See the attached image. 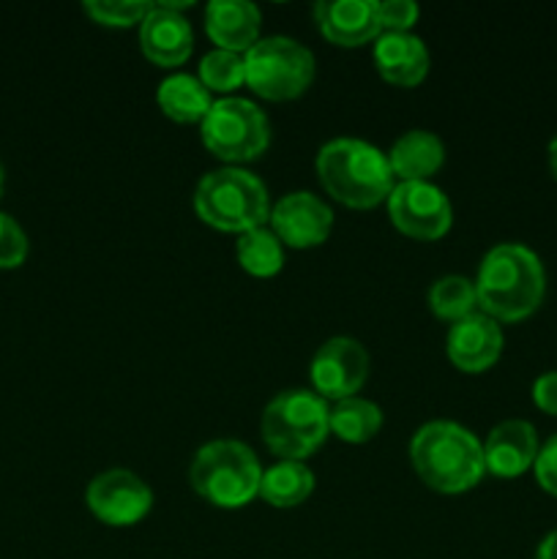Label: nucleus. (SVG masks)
<instances>
[{
    "label": "nucleus",
    "mask_w": 557,
    "mask_h": 559,
    "mask_svg": "<svg viewBox=\"0 0 557 559\" xmlns=\"http://www.w3.org/2000/svg\"><path fill=\"white\" fill-rule=\"evenodd\" d=\"M478 311L495 322H519L544 304V262L522 243H500L489 249L475 278Z\"/></svg>",
    "instance_id": "f257e3e1"
},
{
    "label": "nucleus",
    "mask_w": 557,
    "mask_h": 559,
    "mask_svg": "<svg viewBox=\"0 0 557 559\" xmlns=\"http://www.w3.org/2000/svg\"><path fill=\"white\" fill-rule=\"evenodd\" d=\"M410 462L429 489L440 495H462L481 484L486 473L484 445L473 431L451 420H431L415 431Z\"/></svg>",
    "instance_id": "f03ea898"
},
{
    "label": "nucleus",
    "mask_w": 557,
    "mask_h": 559,
    "mask_svg": "<svg viewBox=\"0 0 557 559\" xmlns=\"http://www.w3.org/2000/svg\"><path fill=\"white\" fill-rule=\"evenodd\" d=\"M317 178L342 205L366 211L386 202L393 191L388 156L364 140H331L317 153Z\"/></svg>",
    "instance_id": "7ed1b4c3"
},
{
    "label": "nucleus",
    "mask_w": 557,
    "mask_h": 559,
    "mask_svg": "<svg viewBox=\"0 0 557 559\" xmlns=\"http://www.w3.org/2000/svg\"><path fill=\"white\" fill-rule=\"evenodd\" d=\"M194 211L208 227L218 233H249L271 218L268 189L257 175L240 167L208 173L197 183Z\"/></svg>",
    "instance_id": "20e7f679"
},
{
    "label": "nucleus",
    "mask_w": 557,
    "mask_h": 559,
    "mask_svg": "<svg viewBox=\"0 0 557 559\" xmlns=\"http://www.w3.org/2000/svg\"><path fill=\"white\" fill-rule=\"evenodd\" d=\"M189 480L211 506L244 508L260 495L262 467L246 442L213 440L191 459Z\"/></svg>",
    "instance_id": "39448f33"
},
{
    "label": "nucleus",
    "mask_w": 557,
    "mask_h": 559,
    "mask_svg": "<svg viewBox=\"0 0 557 559\" xmlns=\"http://www.w3.org/2000/svg\"><path fill=\"white\" fill-rule=\"evenodd\" d=\"M328 418L331 409L315 391H284L273 396L262 413V440L273 456L304 462L325 442L331 431Z\"/></svg>",
    "instance_id": "423d86ee"
},
{
    "label": "nucleus",
    "mask_w": 557,
    "mask_h": 559,
    "mask_svg": "<svg viewBox=\"0 0 557 559\" xmlns=\"http://www.w3.org/2000/svg\"><path fill=\"white\" fill-rule=\"evenodd\" d=\"M244 60L246 85L268 102H293L315 82V55L295 38H260Z\"/></svg>",
    "instance_id": "0eeeda50"
},
{
    "label": "nucleus",
    "mask_w": 557,
    "mask_h": 559,
    "mask_svg": "<svg viewBox=\"0 0 557 559\" xmlns=\"http://www.w3.org/2000/svg\"><path fill=\"white\" fill-rule=\"evenodd\" d=\"M202 142L216 158L229 164L254 162L271 145V123L249 98H218L200 123Z\"/></svg>",
    "instance_id": "6e6552de"
},
{
    "label": "nucleus",
    "mask_w": 557,
    "mask_h": 559,
    "mask_svg": "<svg viewBox=\"0 0 557 559\" xmlns=\"http://www.w3.org/2000/svg\"><path fill=\"white\" fill-rule=\"evenodd\" d=\"M388 213L393 227L415 240H440L453 224L451 202L429 180L393 186L388 197Z\"/></svg>",
    "instance_id": "1a4fd4ad"
},
{
    "label": "nucleus",
    "mask_w": 557,
    "mask_h": 559,
    "mask_svg": "<svg viewBox=\"0 0 557 559\" xmlns=\"http://www.w3.org/2000/svg\"><path fill=\"white\" fill-rule=\"evenodd\" d=\"M85 502L98 522L109 527H131L151 513L153 491L131 469H107L91 480Z\"/></svg>",
    "instance_id": "9d476101"
},
{
    "label": "nucleus",
    "mask_w": 557,
    "mask_h": 559,
    "mask_svg": "<svg viewBox=\"0 0 557 559\" xmlns=\"http://www.w3.org/2000/svg\"><path fill=\"white\" fill-rule=\"evenodd\" d=\"M309 374L317 396L344 402L364 388L369 377V353L355 338L336 336L317 349Z\"/></svg>",
    "instance_id": "9b49d317"
},
{
    "label": "nucleus",
    "mask_w": 557,
    "mask_h": 559,
    "mask_svg": "<svg viewBox=\"0 0 557 559\" xmlns=\"http://www.w3.org/2000/svg\"><path fill=\"white\" fill-rule=\"evenodd\" d=\"M271 229L282 246L293 249H315L325 243L333 227V213L325 202L311 191H293L271 207Z\"/></svg>",
    "instance_id": "f8f14e48"
},
{
    "label": "nucleus",
    "mask_w": 557,
    "mask_h": 559,
    "mask_svg": "<svg viewBox=\"0 0 557 559\" xmlns=\"http://www.w3.org/2000/svg\"><path fill=\"white\" fill-rule=\"evenodd\" d=\"M140 49L151 63L162 66V69L186 63V58L194 49L191 22L178 9H173L167 0L153 3V11L140 25Z\"/></svg>",
    "instance_id": "ddd939ff"
},
{
    "label": "nucleus",
    "mask_w": 557,
    "mask_h": 559,
    "mask_svg": "<svg viewBox=\"0 0 557 559\" xmlns=\"http://www.w3.org/2000/svg\"><path fill=\"white\" fill-rule=\"evenodd\" d=\"M448 360L464 374H481L497 364L502 353L500 322L486 317L484 311L453 322L446 338Z\"/></svg>",
    "instance_id": "4468645a"
},
{
    "label": "nucleus",
    "mask_w": 557,
    "mask_h": 559,
    "mask_svg": "<svg viewBox=\"0 0 557 559\" xmlns=\"http://www.w3.org/2000/svg\"><path fill=\"white\" fill-rule=\"evenodd\" d=\"M315 22L322 38L336 47H360L382 36L377 3L371 0H322L315 5Z\"/></svg>",
    "instance_id": "2eb2a0df"
},
{
    "label": "nucleus",
    "mask_w": 557,
    "mask_h": 559,
    "mask_svg": "<svg viewBox=\"0 0 557 559\" xmlns=\"http://www.w3.org/2000/svg\"><path fill=\"white\" fill-rule=\"evenodd\" d=\"M538 435L528 420H502L484 442L486 473L497 478H519L538 459Z\"/></svg>",
    "instance_id": "dca6fc26"
},
{
    "label": "nucleus",
    "mask_w": 557,
    "mask_h": 559,
    "mask_svg": "<svg viewBox=\"0 0 557 559\" xmlns=\"http://www.w3.org/2000/svg\"><path fill=\"white\" fill-rule=\"evenodd\" d=\"M262 14L249 0H211L205 5V31L216 49L246 55L260 41Z\"/></svg>",
    "instance_id": "f3484780"
},
{
    "label": "nucleus",
    "mask_w": 557,
    "mask_h": 559,
    "mask_svg": "<svg viewBox=\"0 0 557 559\" xmlns=\"http://www.w3.org/2000/svg\"><path fill=\"white\" fill-rule=\"evenodd\" d=\"M375 66L391 85L415 87L429 74V52L413 33H382L375 44Z\"/></svg>",
    "instance_id": "a211bd4d"
},
{
    "label": "nucleus",
    "mask_w": 557,
    "mask_h": 559,
    "mask_svg": "<svg viewBox=\"0 0 557 559\" xmlns=\"http://www.w3.org/2000/svg\"><path fill=\"white\" fill-rule=\"evenodd\" d=\"M442 162H446V147H442L440 136L424 129L402 134L388 153V164L399 183L431 178L442 167Z\"/></svg>",
    "instance_id": "6ab92c4d"
},
{
    "label": "nucleus",
    "mask_w": 557,
    "mask_h": 559,
    "mask_svg": "<svg viewBox=\"0 0 557 559\" xmlns=\"http://www.w3.org/2000/svg\"><path fill=\"white\" fill-rule=\"evenodd\" d=\"M158 109L175 123H202L208 109L213 107L211 91L191 74H169L158 85Z\"/></svg>",
    "instance_id": "aec40b11"
},
{
    "label": "nucleus",
    "mask_w": 557,
    "mask_h": 559,
    "mask_svg": "<svg viewBox=\"0 0 557 559\" xmlns=\"http://www.w3.org/2000/svg\"><path fill=\"white\" fill-rule=\"evenodd\" d=\"M315 491V473L304 462H278L262 473L260 497L273 508H298Z\"/></svg>",
    "instance_id": "412c9836"
},
{
    "label": "nucleus",
    "mask_w": 557,
    "mask_h": 559,
    "mask_svg": "<svg viewBox=\"0 0 557 559\" xmlns=\"http://www.w3.org/2000/svg\"><path fill=\"white\" fill-rule=\"evenodd\" d=\"M328 426L342 442L360 445V442H369L371 437H377V431L382 429V409L369 399H344V402L333 404Z\"/></svg>",
    "instance_id": "4be33fe9"
},
{
    "label": "nucleus",
    "mask_w": 557,
    "mask_h": 559,
    "mask_svg": "<svg viewBox=\"0 0 557 559\" xmlns=\"http://www.w3.org/2000/svg\"><path fill=\"white\" fill-rule=\"evenodd\" d=\"M235 257H238L240 267L257 278L276 276L284 265L282 240L273 235V229L265 227L249 229V233L240 235L238 246H235Z\"/></svg>",
    "instance_id": "5701e85b"
},
{
    "label": "nucleus",
    "mask_w": 557,
    "mask_h": 559,
    "mask_svg": "<svg viewBox=\"0 0 557 559\" xmlns=\"http://www.w3.org/2000/svg\"><path fill=\"white\" fill-rule=\"evenodd\" d=\"M429 309L440 320L459 322L464 317L478 311V295H475V282L464 276H442L440 282L431 284L429 289Z\"/></svg>",
    "instance_id": "b1692460"
},
{
    "label": "nucleus",
    "mask_w": 557,
    "mask_h": 559,
    "mask_svg": "<svg viewBox=\"0 0 557 559\" xmlns=\"http://www.w3.org/2000/svg\"><path fill=\"white\" fill-rule=\"evenodd\" d=\"M200 82L211 93H233L246 85V60L244 55L213 49L200 63Z\"/></svg>",
    "instance_id": "393cba45"
},
{
    "label": "nucleus",
    "mask_w": 557,
    "mask_h": 559,
    "mask_svg": "<svg viewBox=\"0 0 557 559\" xmlns=\"http://www.w3.org/2000/svg\"><path fill=\"white\" fill-rule=\"evenodd\" d=\"M82 9L98 25L129 27L142 25V20L153 11V3H145V0L142 3L140 0H87Z\"/></svg>",
    "instance_id": "a878e982"
},
{
    "label": "nucleus",
    "mask_w": 557,
    "mask_h": 559,
    "mask_svg": "<svg viewBox=\"0 0 557 559\" xmlns=\"http://www.w3.org/2000/svg\"><path fill=\"white\" fill-rule=\"evenodd\" d=\"M27 235L25 229L11 218L9 213H0V271H14L27 260Z\"/></svg>",
    "instance_id": "bb28decb"
},
{
    "label": "nucleus",
    "mask_w": 557,
    "mask_h": 559,
    "mask_svg": "<svg viewBox=\"0 0 557 559\" xmlns=\"http://www.w3.org/2000/svg\"><path fill=\"white\" fill-rule=\"evenodd\" d=\"M420 9L413 0H382L377 3L382 33H410V27L418 22Z\"/></svg>",
    "instance_id": "cd10ccee"
},
{
    "label": "nucleus",
    "mask_w": 557,
    "mask_h": 559,
    "mask_svg": "<svg viewBox=\"0 0 557 559\" xmlns=\"http://www.w3.org/2000/svg\"><path fill=\"white\" fill-rule=\"evenodd\" d=\"M533 469H535V480H538L541 489H544L546 495L557 497V435L549 437V440L541 445Z\"/></svg>",
    "instance_id": "c85d7f7f"
},
{
    "label": "nucleus",
    "mask_w": 557,
    "mask_h": 559,
    "mask_svg": "<svg viewBox=\"0 0 557 559\" xmlns=\"http://www.w3.org/2000/svg\"><path fill=\"white\" fill-rule=\"evenodd\" d=\"M533 402L541 413L557 415V371H546L533 382Z\"/></svg>",
    "instance_id": "c756f323"
},
{
    "label": "nucleus",
    "mask_w": 557,
    "mask_h": 559,
    "mask_svg": "<svg viewBox=\"0 0 557 559\" xmlns=\"http://www.w3.org/2000/svg\"><path fill=\"white\" fill-rule=\"evenodd\" d=\"M535 559H557V530H552L535 549Z\"/></svg>",
    "instance_id": "7c9ffc66"
},
{
    "label": "nucleus",
    "mask_w": 557,
    "mask_h": 559,
    "mask_svg": "<svg viewBox=\"0 0 557 559\" xmlns=\"http://www.w3.org/2000/svg\"><path fill=\"white\" fill-rule=\"evenodd\" d=\"M549 169L557 180V136H552V142H549Z\"/></svg>",
    "instance_id": "2f4dec72"
},
{
    "label": "nucleus",
    "mask_w": 557,
    "mask_h": 559,
    "mask_svg": "<svg viewBox=\"0 0 557 559\" xmlns=\"http://www.w3.org/2000/svg\"><path fill=\"white\" fill-rule=\"evenodd\" d=\"M3 180H5V175H3V164H0V194H3Z\"/></svg>",
    "instance_id": "473e14b6"
}]
</instances>
